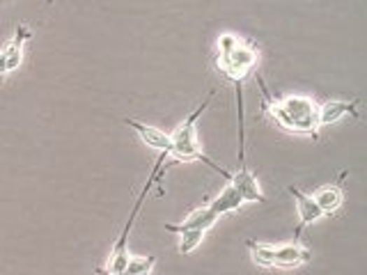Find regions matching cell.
<instances>
[{
  "mask_svg": "<svg viewBox=\"0 0 367 275\" xmlns=\"http://www.w3.org/2000/svg\"><path fill=\"white\" fill-rule=\"evenodd\" d=\"M358 101H345V99H331L324 106H319V113H317V122H319V127H326V124H335L340 122L342 118H347V115H352V118H361L356 111Z\"/></svg>",
  "mask_w": 367,
  "mask_h": 275,
  "instance_id": "obj_8",
  "label": "cell"
},
{
  "mask_svg": "<svg viewBox=\"0 0 367 275\" xmlns=\"http://www.w3.org/2000/svg\"><path fill=\"white\" fill-rule=\"evenodd\" d=\"M246 246L250 250V257L257 266L262 269H275V248L269 244H257V241H246Z\"/></svg>",
  "mask_w": 367,
  "mask_h": 275,
  "instance_id": "obj_14",
  "label": "cell"
},
{
  "mask_svg": "<svg viewBox=\"0 0 367 275\" xmlns=\"http://www.w3.org/2000/svg\"><path fill=\"white\" fill-rule=\"evenodd\" d=\"M156 264V257L154 255H147V257H129L127 266L118 273V275H149Z\"/></svg>",
  "mask_w": 367,
  "mask_h": 275,
  "instance_id": "obj_15",
  "label": "cell"
},
{
  "mask_svg": "<svg viewBox=\"0 0 367 275\" xmlns=\"http://www.w3.org/2000/svg\"><path fill=\"white\" fill-rule=\"evenodd\" d=\"M230 183L241 193V197H244V202H266V197H264V193H262L260 183H257L255 174L250 172L248 168H246V170L232 172Z\"/></svg>",
  "mask_w": 367,
  "mask_h": 275,
  "instance_id": "obj_9",
  "label": "cell"
},
{
  "mask_svg": "<svg viewBox=\"0 0 367 275\" xmlns=\"http://www.w3.org/2000/svg\"><path fill=\"white\" fill-rule=\"evenodd\" d=\"M216 220H219V216H216L209 206H200V209L191 211L186 218H184L181 223H165V230L168 232H174V234H179V232H186V230H212Z\"/></svg>",
  "mask_w": 367,
  "mask_h": 275,
  "instance_id": "obj_7",
  "label": "cell"
},
{
  "mask_svg": "<svg viewBox=\"0 0 367 275\" xmlns=\"http://www.w3.org/2000/svg\"><path fill=\"white\" fill-rule=\"evenodd\" d=\"M257 66V51L250 44H239L230 53L219 55V69L230 83H244L248 73H253Z\"/></svg>",
  "mask_w": 367,
  "mask_h": 275,
  "instance_id": "obj_4",
  "label": "cell"
},
{
  "mask_svg": "<svg viewBox=\"0 0 367 275\" xmlns=\"http://www.w3.org/2000/svg\"><path fill=\"white\" fill-rule=\"evenodd\" d=\"M179 253L181 255H191L193 250L202 244L205 239V232L202 230H186V232H179Z\"/></svg>",
  "mask_w": 367,
  "mask_h": 275,
  "instance_id": "obj_16",
  "label": "cell"
},
{
  "mask_svg": "<svg viewBox=\"0 0 367 275\" xmlns=\"http://www.w3.org/2000/svg\"><path fill=\"white\" fill-rule=\"evenodd\" d=\"M257 83H260L262 94H264V108L271 113V118L275 120L278 127H282L289 133H305V136L317 138V133H319V122H317L319 106H317L312 99L285 97L280 99V101H273L262 76H257Z\"/></svg>",
  "mask_w": 367,
  "mask_h": 275,
  "instance_id": "obj_1",
  "label": "cell"
},
{
  "mask_svg": "<svg viewBox=\"0 0 367 275\" xmlns=\"http://www.w3.org/2000/svg\"><path fill=\"white\" fill-rule=\"evenodd\" d=\"M30 39V30L26 26H16L14 30V37L12 41L7 44L3 51L7 55V73L14 71L16 66L21 64V55H23V46H26V41Z\"/></svg>",
  "mask_w": 367,
  "mask_h": 275,
  "instance_id": "obj_13",
  "label": "cell"
},
{
  "mask_svg": "<svg viewBox=\"0 0 367 275\" xmlns=\"http://www.w3.org/2000/svg\"><path fill=\"white\" fill-rule=\"evenodd\" d=\"M241 204H244V197H241V193H239L235 186H232V183H228V186H225L221 193L216 195L207 206H209V209L221 218L223 213L237 211Z\"/></svg>",
  "mask_w": 367,
  "mask_h": 275,
  "instance_id": "obj_11",
  "label": "cell"
},
{
  "mask_svg": "<svg viewBox=\"0 0 367 275\" xmlns=\"http://www.w3.org/2000/svg\"><path fill=\"white\" fill-rule=\"evenodd\" d=\"M312 199L317 202V206L321 209L324 216H331L335 213L340 206H342V188L340 183H331V186H321L314 190Z\"/></svg>",
  "mask_w": 367,
  "mask_h": 275,
  "instance_id": "obj_12",
  "label": "cell"
},
{
  "mask_svg": "<svg viewBox=\"0 0 367 275\" xmlns=\"http://www.w3.org/2000/svg\"><path fill=\"white\" fill-rule=\"evenodd\" d=\"M312 260L310 250L298 246V244H287L275 248V266L278 269H294V266L307 264Z\"/></svg>",
  "mask_w": 367,
  "mask_h": 275,
  "instance_id": "obj_10",
  "label": "cell"
},
{
  "mask_svg": "<svg viewBox=\"0 0 367 275\" xmlns=\"http://www.w3.org/2000/svg\"><path fill=\"white\" fill-rule=\"evenodd\" d=\"M289 193H291V197L296 199L298 227H296V232H294V239H298V237L303 234V230L307 227V225H312V223H317L319 218H324V213H321L319 206H317V202L312 199V195H305V193H301L298 188H294V186H289Z\"/></svg>",
  "mask_w": 367,
  "mask_h": 275,
  "instance_id": "obj_5",
  "label": "cell"
},
{
  "mask_svg": "<svg viewBox=\"0 0 367 275\" xmlns=\"http://www.w3.org/2000/svg\"><path fill=\"white\" fill-rule=\"evenodd\" d=\"M214 94H216V92H209V94H207V99L202 101V106H198L195 111L191 113L188 118L179 124L177 131H174L172 136H170L172 149H170L168 156H172L174 161H184V163H188V161H202V163L209 165V168H214L216 172H219L221 177L232 179V172L225 170V168H221V165H216L209 156H205V152H202V149H200V145H198V133H195L198 120L202 118V113L207 111V108H209V101L214 99Z\"/></svg>",
  "mask_w": 367,
  "mask_h": 275,
  "instance_id": "obj_2",
  "label": "cell"
},
{
  "mask_svg": "<svg viewBox=\"0 0 367 275\" xmlns=\"http://www.w3.org/2000/svg\"><path fill=\"white\" fill-rule=\"evenodd\" d=\"M124 124H127V127H131L133 131H136L138 136H140V140H143V143H145L147 147L156 149V152L170 154V149H172V140H170L168 133H163L161 129H156V127H149V124L136 122V120H131V118L124 120Z\"/></svg>",
  "mask_w": 367,
  "mask_h": 275,
  "instance_id": "obj_6",
  "label": "cell"
},
{
  "mask_svg": "<svg viewBox=\"0 0 367 275\" xmlns=\"http://www.w3.org/2000/svg\"><path fill=\"white\" fill-rule=\"evenodd\" d=\"M165 156H168V154H163V152H161V156H158V161L154 163L152 177L147 179L145 188H143V193H140V197L136 199V204H133V209H131V213H129V220H127V225H124V230H122L120 239L115 241L113 253H111V260H108V266H106V271L111 273V275H118V273L124 269V266H127V262H129V234H131V227H133V223H136L140 209H143V202L147 199V195L152 193V186H154V183L165 174V172H163Z\"/></svg>",
  "mask_w": 367,
  "mask_h": 275,
  "instance_id": "obj_3",
  "label": "cell"
},
{
  "mask_svg": "<svg viewBox=\"0 0 367 275\" xmlns=\"http://www.w3.org/2000/svg\"><path fill=\"white\" fill-rule=\"evenodd\" d=\"M97 275H111V273H108L106 269H102V266H99V269H97Z\"/></svg>",
  "mask_w": 367,
  "mask_h": 275,
  "instance_id": "obj_18",
  "label": "cell"
},
{
  "mask_svg": "<svg viewBox=\"0 0 367 275\" xmlns=\"http://www.w3.org/2000/svg\"><path fill=\"white\" fill-rule=\"evenodd\" d=\"M7 73V55L5 51H0V78H3Z\"/></svg>",
  "mask_w": 367,
  "mask_h": 275,
  "instance_id": "obj_17",
  "label": "cell"
}]
</instances>
